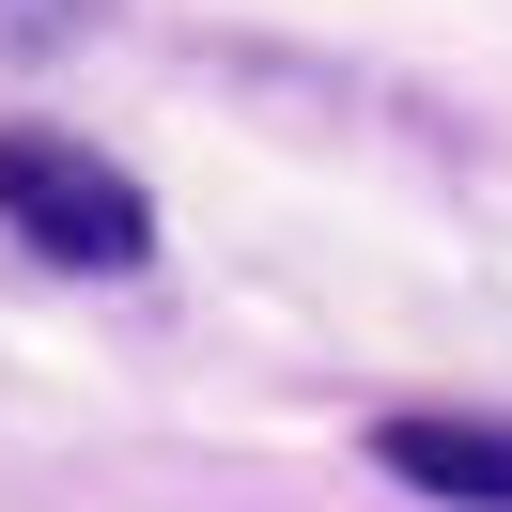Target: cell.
<instances>
[{
  "instance_id": "cell-1",
  "label": "cell",
  "mask_w": 512,
  "mask_h": 512,
  "mask_svg": "<svg viewBox=\"0 0 512 512\" xmlns=\"http://www.w3.org/2000/svg\"><path fill=\"white\" fill-rule=\"evenodd\" d=\"M0 218L32 233L47 264H140L156 249L140 187L94 156V140H63V125H0Z\"/></svg>"
},
{
  "instance_id": "cell-2",
  "label": "cell",
  "mask_w": 512,
  "mask_h": 512,
  "mask_svg": "<svg viewBox=\"0 0 512 512\" xmlns=\"http://www.w3.org/2000/svg\"><path fill=\"white\" fill-rule=\"evenodd\" d=\"M373 466H404L419 497H481V512H512V419H388Z\"/></svg>"
},
{
  "instance_id": "cell-3",
  "label": "cell",
  "mask_w": 512,
  "mask_h": 512,
  "mask_svg": "<svg viewBox=\"0 0 512 512\" xmlns=\"http://www.w3.org/2000/svg\"><path fill=\"white\" fill-rule=\"evenodd\" d=\"M78 32V0H0V47H63Z\"/></svg>"
}]
</instances>
